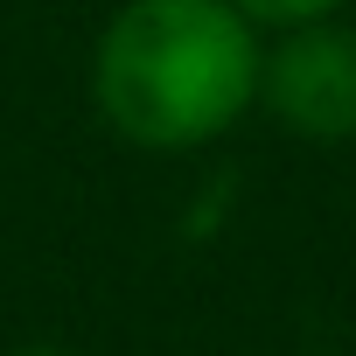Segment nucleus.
<instances>
[{
    "label": "nucleus",
    "mask_w": 356,
    "mask_h": 356,
    "mask_svg": "<svg viewBox=\"0 0 356 356\" xmlns=\"http://www.w3.org/2000/svg\"><path fill=\"white\" fill-rule=\"evenodd\" d=\"M259 56L231 0H126L91 49V105L126 147L196 154L259 112Z\"/></svg>",
    "instance_id": "f257e3e1"
},
{
    "label": "nucleus",
    "mask_w": 356,
    "mask_h": 356,
    "mask_svg": "<svg viewBox=\"0 0 356 356\" xmlns=\"http://www.w3.org/2000/svg\"><path fill=\"white\" fill-rule=\"evenodd\" d=\"M259 112H273L300 140H356V22L328 15L266 35Z\"/></svg>",
    "instance_id": "f03ea898"
},
{
    "label": "nucleus",
    "mask_w": 356,
    "mask_h": 356,
    "mask_svg": "<svg viewBox=\"0 0 356 356\" xmlns=\"http://www.w3.org/2000/svg\"><path fill=\"white\" fill-rule=\"evenodd\" d=\"M231 8L259 29V35H280V29H307V22H328L342 15L349 0H231Z\"/></svg>",
    "instance_id": "7ed1b4c3"
},
{
    "label": "nucleus",
    "mask_w": 356,
    "mask_h": 356,
    "mask_svg": "<svg viewBox=\"0 0 356 356\" xmlns=\"http://www.w3.org/2000/svg\"><path fill=\"white\" fill-rule=\"evenodd\" d=\"M15 356H77V349H56V342H29V349H15Z\"/></svg>",
    "instance_id": "20e7f679"
}]
</instances>
